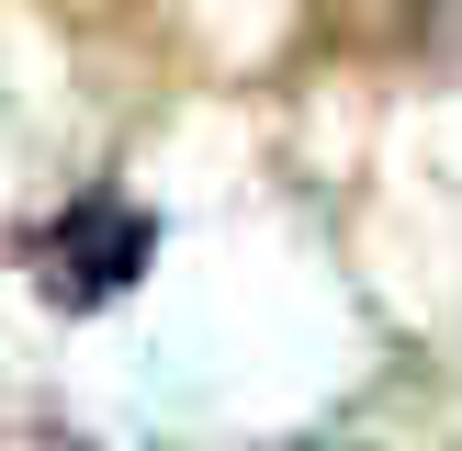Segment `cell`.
Instances as JSON below:
<instances>
[{
	"mask_svg": "<svg viewBox=\"0 0 462 451\" xmlns=\"http://www.w3.org/2000/svg\"><path fill=\"white\" fill-rule=\"evenodd\" d=\"M147 248H158V226L135 215L125 192H79L68 215H45L34 226V282H45V305H113V293H135L147 282Z\"/></svg>",
	"mask_w": 462,
	"mask_h": 451,
	"instance_id": "1",
	"label": "cell"
},
{
	"mask_svg": "<svg viewBox=\"0 0 462 451\" xmlns=\"http://www.w3.org/2000/svg\"><path fill=\"white\" fill-rule=\"evenodd\" d=\"M0 451H102V440H68V428H45V440H0Z\"/></svg>",
	"mask_w": 462,
	"mask_h": 451,
	"instance_id": "2",
	"label": "cell"
}]
</instances>
